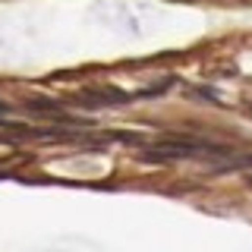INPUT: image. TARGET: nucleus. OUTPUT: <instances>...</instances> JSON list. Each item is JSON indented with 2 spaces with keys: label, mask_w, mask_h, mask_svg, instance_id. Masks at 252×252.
Listing matches in <instances>:
<instances>
[{
  "label": "nucleus",
  "mask_w": 252,
  "mask_h": 252,
  "mask_svg": "<svg viewBox=\"0 0 252 252\" xmlns=\"http://www.w3.org/2000/svg\"><path fill=\"white\" fill-rule=\"evenodd\" d=\"M22 107H26L29 114H41V117H57V120H63V123L69 120V117L63 114V107L57 104V101H47V98H29V101H26V104H22Z\"/></svg>",
  "instance_id": "7ed1b4c3"
},
{
  "label": "nucleus",
  "mask_w": 252,
  "mask_h": 252,
  "mask_svg": "<svg viewBox=\"0 0 252 252\" xmlns=\"http://www.w3.org/2000/svg\"><path fill=\"white\" fill-rule=\"evenodd\" d=\"M186 158H220V161H227L230 148L195 136H183V132H164L139 152V161H152V164H170V161H186Z\"/></svg>",
  "instance_id": "f257e3e1"
},
{
  "label": "nucleus",
  "mask_w": 252,
  "mask_h": 252,
  "mask_svg": "<svg viewBox=\"0 0 252 252\" xmlns=\"http://www.w3.org/2000/svg\"><path fill=\"white\" fill-rule=\"evenodd\" d=\"M129 101H136L129 92L123 89H114V85H94V89H85L79 94L76 104L82 107H117V104H129Z\"/></svg>",
  "instance_id": "f03ea898"
}]
</instances>
